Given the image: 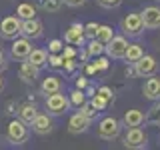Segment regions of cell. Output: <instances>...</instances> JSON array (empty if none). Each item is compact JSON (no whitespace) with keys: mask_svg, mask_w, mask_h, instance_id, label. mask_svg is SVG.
Segmentation results:
<instances>
[{"mask_svg":"<svg viewBox=\"0 0 160 150\" xmlns=\"http://www.w3.org/2000/svg\"><path fill=\"white\" fill-rule=\"evenodd\" d=\"M6 136H8V140H10V142H14V144H22L24 140L28 138L26 122H22V120H12V122L8 124Z\"/></svg>","mask_w":160,"mask_h":150,"instance_id":"6da1fadb","label":"cell"},{"mask_svg":"<svg viewBox=\"0 0 160 150\" xmlns=\"http://www.w3.org/2000/svg\"><path fill=\"white\" fill-rule=\"evenodd\" d=\"M118 132H120V122H118L116 118H112V116L104 118L102 122H100V126H98V136L104 138V140L116 138Z\"/></svg>","mask_w":160,"mask_h":150,"instance_id":"7a4b0ae2","label":"cell"},{"mask_svg":"<svg viewBox=\"0 0 160 150\" xmlns=\"http://www.w3.org/2000/svg\"><path fill=\"white\" fill-rule=\"evenodd\" d=\"M144 28V22H142V16L140 14H128L126 18L122 20V30L128 34V36H138Z\"/></svg>","mask_w":160,"mask_h":150,"instance_id":"3957f363","label":"cell"},{"mask_svg":"<svg viewBox=\"0 0 160 150\" xmlns=\"http://www.w3.org/2000/svg\"><path fill=\"white\" fill-rule=\"evenodd\" d=\"M126 48H128V42L124 36H112V40H110L108 46H106V52L112 58H122L126 54Z\"/></svg>","mask_w":160,"mask_h":150,"instance_id":"277c9868","label":"cell"},{"mask_svg":"<svg viewBox=\"0 0 160 150\" xmlns=\"http://www.w3.org/2000/svg\"><path fill=\"white\" fill-rule=\"evenodd\" d=\"M146 144V134L142 132L138 126H132L126 132V138H124V146L128 148H140Z\"/></svg>","mask_w":160,"mask_h":150,"instance_id":"5b68a950","label":"cell"},{"mask_svg":"<svg viewBox=\"0 0 160 150\" xmlns=\"http://www.w3.org/2000/svg\"><path fill=\"white\" fill-rule=\"evenodd\" d=\"M20 32V20L18 16H6L0 22V34L4 38H14Z\"/></svg>","mask_w":160,"mask_h":150,"instance_id":"8992f818","label":"cell"},{"mask_svg":"<svg viewBox=\"0 0 160 150\" xmlns=\"http://www.w3.org/2000/svg\"><path fill=\"white\" fill-rule=\"evenodd\" d=\"M134 66H136V74L138 76H150V74H154V70H156V60L152 56H140L136 62H134Z\"/></svg>","mask_w":160,"mask_h":150,"instance_id":"52a82bcc","label":"cell"},{"mask_svg":"<svg viewBox=\"0 0 160 150\" xmlns=\"http://www.w3.org/2000/svg\"><path fill=\"white\" fill-rule=\"evenodd\" d=\"M46 108H48L52 114H62L64 110L68 108V100L64 98L62 94L54 92V94H50V96L46 98Z\"/></svg>","mask_w":160,"mask_h":150,"instance_id":"ba28073f","label":"cell"},{"mask_svg":"<svg viewBox=\"0 0 160 150\" xmlns=\"http://www.w3.org/2000/svg\"><path fill=\"white\" fill-rule=\"evenodd\" d=\"M140 16H142V22L146 28H160V8L158 6L144 8V12Z\"/></svg>","mask_w":160,"mask_h":150,"instance_id":"9c48e42d","label":"cell"},{"mask_svg":"<svg viewBox=\"0 0 160 150\" xmlns=\"http://www.w3.org/2000/svg\"><path fill=\"white\" fill-rule=\"evenodd\" d=\"M20 32L26 38H38L40 34H42V24L34 18H28V20H24V22H20Z\"/></svg>","mask_w":160,"mask_h":150,"instance_id":"30bf717a","label":"cell"},{"mask_svg":"<svg viewBox=\"0 0 160 150\" xmlns=\"http://www.w3.org/2000/svg\"><path fill=\"white\" fill-rule=\"evenodd\" d=\"M90 126V118H86L82 112H78V114H74L72 118H70V122H68V130L72 134H80V132H86Z\"/></svg>","mask_w":160,"mask_h":150,"instance_id":"8fae6325","label":"cell"},{"mask_svg":"<svg viewBox=\"0 0 160 150\" xmlns=\"http://www.w3.org/2000/svg\"><path fill=\"white\" fill-rule=\"evenodd\" d=\"M30 50H32V44L28 42V38H20V40H14L12 44V56L14 58H28Z\"/></svg>","mask_w":160,"mask_h":150,"instance_id":"7c38bea8","label":"cell"},{"mask_svg":"<svg viewBox=\"0 0 160 150\" xmlns=\"http://www.w3.org/2000/svg\"><path fill=\"white\" fill-rule=\"evenodd\" d=\"M64 40H66L68 44H82L84 42V26H80V24H72L66 34H64Z\"/></svg>","mask_w":160,"mask_h":150,"instance_id":"4fadbf2b","label":"cell"},{"mask_svg":"<svg viewBox=\"0 0 160 150\" xmlns=\"http://www.w3.org/2000/svg\"><path fill=\"white\" fill-rule=\"evenodd\" d=\"M32 130L36 134H48L50 130H52V120H50L46 114H38V116L32 120Z\"/></svg>","mask_w":160,"mask_h":150,"instance_id":"5bb4252c","label":"cell"},{"mask_svg":"<svg viewBox=\"0 0 160 150\" xmlns=\"http://www.w3.org/2000/svg\"><path fill=\"white\" fill-rule=\"evenodd\" d=\"M144 96L150 100L160 98V78H148L144 84Z\"/></svg>","mask_w":160,"mask_h":150,"instance_id":"9a60e30c","label":"cell"},{"mask_svg":"<svg viewBox=\"0 0 160 150\" xmlns=\"http://www.w3.org/2000/svg\"><path fill=\"white\" fill-rule=\"evenodd\" d=\"M28 62L34 64L36 68H42L44 64L48 62V54L44 52V50H40V48H32L30 54H28Z\"/></svg>","mask_w":160,"mask_h":150,"instance_id":"2e32d148","label":"cell"},{"mask_svg":"<svg viewBox=\"0 0 160 150\" xmlns=\"http://www.w3.org/2000/svg\"><path fill=\"white\" fill-rule=\"evenodd\" d=\"M144 122V114L140 112V110H128L126 114H124V124L126 126H140V124Z\"/></svg>","mask_w":160,"mask_h":150,"instance_id":"e0dca14e","label":"cell"},{"mask_svg":"<svg viewBox=\"0 0 160 150\" xmlns=\"http://www.w3.org/2000/svg\"><path fill=\"white\" fill-rule=\"evenodd\" d=\"M38 76V68L34 66V64L30 62H24L22 66H20V78H24L26 82H32L34 78Z\"/></svg>","mask_w":160,"mask_h":150,"instance_id":"ac0fdd59","label":"cell"},{"mask_svg":"<svg viewBox=\"0 0 160 150\" xmlns=\"http://www.w3.org/2000/svg\"><path fill=\"white\" fill-rule=\"evenodd\" d=\"M58 90H60V80L56 76L44 78V82H42V92L44 94H54V92H58Z\"/></svg>","mask_w":160,"mask_h":150,"instance_id":"d6986e66","label":"cell"},{"mask_svg":"<svg viewBox=\"0 0 160 150\" xmlns=\"http://www.w3.org/2000/svg\"><path fill=\"white\" fill-rule=\"evenodd\" d=\"M142 54H144V50H142V46H140V44H128L124 58H126L128 62H136V60L142 56Z\"/></svg>","mask_w":160,"mask_h":150,"instance_id":"ffe728a7","label":"cell"},{"mask_svg":"<svg viewBox=\"0 0 160 150\" xmlns=\"http://www.w3.org/2000/svg\"><path fill=\"white\" fill-rule=\"evenodd\" d=\"M34 14H36V12H34V6H32V4H26V2H24V4H20V6L16 8V16L22 18V20L34 18Z\"/></svg>","mask_w":160,"mask_h":150,"instance_id":"44dd1931","label":"cell"},{"mask_svg":"<svg viewBox=\"0 0 160 150\" xmlns=\"http://www.w3.org/2000/svg\"><path fill=\"white\" fill-rule=\"evenodd\" d=\"M38 116V112H36V108L34 106H24L22 110H20V120H22V122H26V124H32V120Z\"/></svg>","mask_w":160,"mask_h":150,"instance_id":"7402d4cb","label":"cell"},{"mask_svg":"<svg viewBox=\"0 0 160 150\" xmlns=\"http://www.w3.org/2000/svg\"><path fill=\"white\" fill-rule=\"evenodd\" d=\"M112 36H114V34H112V28H110V26H100V28H98L96 38H98L102 44H108L110 40H112Z\"/></svg>","mask_w":160,"mask_h":150,"instance_id":"603a6c76","label":"cell"},{"mask_svg":"<svg viewBox=\"0 0 160 150\" xmlns=\"http://www.w3.org/2000/svg\"><path fill=\"white\" fill-rule=\"evenodd\" d=\"M102 50H104V44L100 42L98 38H94L92 42L88 44V56H98V54H102Z\"/></svg>","mask_w":160,"mask_h":150,"instance_id":"cb8c5ba5","label":"cell"},{"mask_svg":"<svg viewBox=\"0 0 160 150\" xmlns=\"http://www.w3.org/2000/svg\"><path fill=\"white\" fill-rule=\"evenodd\" d=\"M60 6H62V0H44V4H42V8L46 12H58Z\"/></svg>","mask_w":160,"mask_h":150,"instance_id":"d4e9b609","label":"cell"},{"mask_svg":"<svg viewBox=\"0 0 160 150\" xmlns=\"http://www.w3.org/2000/svg\"><path fill=\"white\" fill-rule=\"evenodd\" d=\"M80 112H82V114H84L86 118H92V116H96L98 108L94 106L92 102H90V104H86V102H84V104H82V108H80Z\"/></svg>","mask_w":160,"mask_h":150,"instance_id":"484cf974","label":"cell"},{"mask_svg":"<svg viewBox=\"0 0 160 150\" xmlns=\"http://www.w3.org/2000/svg\"><path fill=\"white\" fill-rule=\"evenodd\" d=\"M148 120H150V122H154V124H160V104H156V106L150 108Z\"/></svg>","mask_w":160,"mask_h":150,"instance_id":"4316f807","label":"cell"},{"mask_svg":"<svg viewBox=\"0 0 160 150\" xmlns=\"http://www.w3.org/2000/svg\"><path fill=\"white\" fill-rule=\"evenodd\" d=\"M70 98H72V104H76V106H82V104L86 102V100H84V92H82L80 88H78V90H74Z\"/></svg>","mask_w":160,"mask_h":150,"instance_id":"83f0119b","label":"cell"},{"mask_svg":"<svg viewBox=\"0 0 160 150\" xmlns=\"http://www.w3.org/2000/svg\"><path fill=\"white\" fill-rule=\"evenodd\" d=\"M92 104H94V106H96L98 110H102V108H106L108 100H106V98H102V96H100V94H96V96L92 98Z\"/></svg>","mask_w":160,"mask_h":150,"instance_id":"f1b7e54d","label":"cell"},{"mask_svg":"<svg viewBox=\"0 0 160 150\" xmlns=\"http://www.w3.org/2000/svg\"><path fill=\"white\" fill-rule=\"evenodd\" d=\"M98 24H94V22H90L86 28H84V34H88V36H92V38H96V34H98Z\"/></svg>","mask_w":160,"mask_h":150,"instance_id":"f546056e","label":"cell"},{"mask_svg":"<svg viewBox=\"0 0 160 150\" xmlns=\"http://www.w3.org/2000/svg\"><path fill=\"white\" fill-rule=\"evenodd\" d=\"M120 2L122 0H98V4L104 8H116V6H120Z\"/></svg>","mask_w":160,"mask_h":150,"instance_id":"4dcf8cb0","label":"cell"},{"mask_svg":"<svg viewBox=\"0 0 160 150\" xmlns=\"http://www.w3.org/2000/svg\"><path fill=\"white\" fill-rule=\"evenodd\" d=\"M98 94H100L102 98H106V100H112V98H114L112 90H110V88H106V86H102V88H100V90H98Z\"/></svg>","mask_w":160,"mask_h":150,"instance_id":"1f68e13d","label":"cell"},{"mask_svg":"<svg viewBox=\"0 0 160 150\" xmlns=\"http://www.w3.org/2000/svg\"><path fill=\"white\" fill-rule=\"evenodd\" d=\"M92 66L96 68V70H106V68H108V60H106V58H98L96 62L92 64Z\"/></svg>","mask_w":160,"mask_h":150,"instance_id":"d6a6232c","label":"cell"},{"mask_svg":"<svg viewBox=\"0 0 160 150\" xmlns=\"http://www.w3.org/2000/svg\"><path fill=\"white\" fill-rule=\"evenodd\" d=\"M48 48H50V52H58V50H62V42L60 40H52L48 44Z\"/></svg>","mask_w":160,"mask_h":150,"instance_id":"836d02e7","label":"cell"},{"mask_svg":"<svg viewBox=\"0 0 160 150\" xmlns=\"http://www.w3.org/2000/svg\"><path fill=\"white\" fill-rule=\"evenodd\" d=\"M48 62L52 64V66H56V68H58V66H62L64 58H60V56H50V58H48Z\"/></svg>","mask_w":160,"mask_h":150,"instance_id":"e575fe53","label":"cell"},{"mask_svg":"<svg viewBox=\"0 0 160 150\" xmlns=\"http://www.w3.org/2000/svg\"><path fill=\"white\" fill-rule=\"evenodd\" d=\"M64 56H66V60H72L74 58V50L66 46V48H64Z\"/></svg>","mask_w":160,"mask_h":150,"instance_id":"d590c367","label":"cell"},{"mask_svg":"<svg viewBox=\"0 0 160 150\" xmlns=\"http://www.w3.org/2000/svg\"><path fill=\"white\" fill-rule=\"evenodd\" d=\"M66 4H70V6H80V4H84V0H64Z\"/></svg>","mask_w":160,"mask_h":150,"instance_id":"8d00e7d4","label":"cell"},{"mask_svg":"<svg viewBox=\"0 0 160 150\" xmlns=\"http://www.w3.org/2000/svg\"><path fill=\"white\" fill-rule=\"evenodd\" d=\"M86 84H88V82H86V80H84V78H78V80H76V86H78L80 90H82L84 86H86Z\"/></svg>","mask_w":160,"mask_h":150,"instance_id":"74e56055","label":"cell"},{"mask_svg":"<svg viewBox=\"0 0 160 150\" xmlns=\"http://www.w3.org/2000/svg\"><path fill=\"white\" fill-rule=\"evenodd\" d=\"M4 68H6V60H4L2 52H0V70H4Z\"/></svg>","mask_w":160,"mask_h":150,"instance_id":"f35d334b","label":"cell"},{"mask_svg":"<svg viewBox=\"0 0 160 150\" xmlns=\"http://www.w3.org/2000/svg\"><path fill=\"white\" fill-rule=\"evenodd\" d=\"M0 88H2V78H0Z\"/></svg>","mask_w":160,"mask_h":150,"instance_id":"ab89813d","label":"cell"},{"mask_svg":"<svg viewBox=\"0 0 160 150\" xmlns=\"http://www.w3.org/2000/svg\"><path fill=\"white\" fill-rule=\"evenodd\" d=\"M0 52H2V48H0Z\"/></svg>","mask_w":160,"mask_h":150,"instance_id":"60d3db41","label":"cell"}]
</instances>
